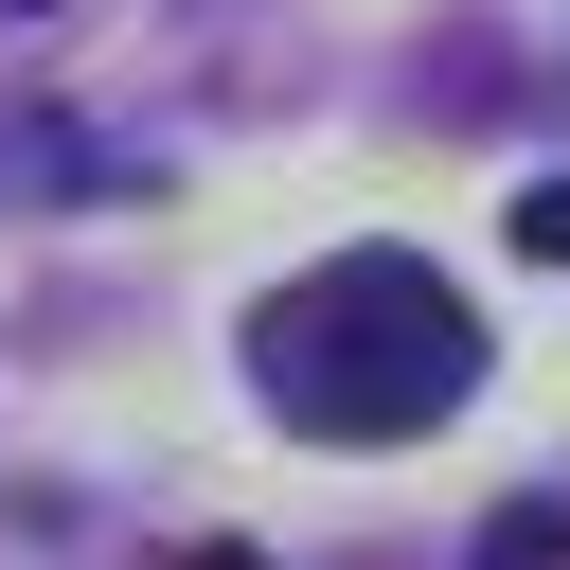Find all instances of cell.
Instances as JSON below:
<instances>
[{
	"label": "cell",
	"instance_id": "7a4b0ae2",
	"mask_svg": "<svg viewBox=\"0 0 570 570\" xmlns=\"http://www.w3.org/2000/svg\"><path fill=\"white\" fill-rule=\"evenodd\" d=\"M463 570H570V499H499Z\"/></svg>",
	"mask_w": 570,
	"mask_h": 570
},
{
	"label": "cell",
	"instance_id": "3957f363",
	"mask_svg": "<svg viewBox=\"0 0 570 570\" xmlns=\"http://www.w3.org/2000/svg\"><path fill=\"white\" fill-rule=\"evenodd\" d=\"M517 249H534V267H570V178H534V196H517Z\"/></svg>",
	"mask_w": 570,
	"mask_h": 570
},
{
	"label": "cell",
	"instance_id": "6da1fadb",
	"mask_svg": "<svg viewBox=\"0 0 570 570\" xmlns=\"http://www.w3.org/2000/svg\"><path fill=\"white\" fill-rule=\"evenodd\" d=\"M249 374L321 445H410V428H445L481 392V303L428 249H338V267H303V285L249 303Z\"/></svg>",
	"mask_w": 570,
	"mask_h": 570
}]
</instances>
